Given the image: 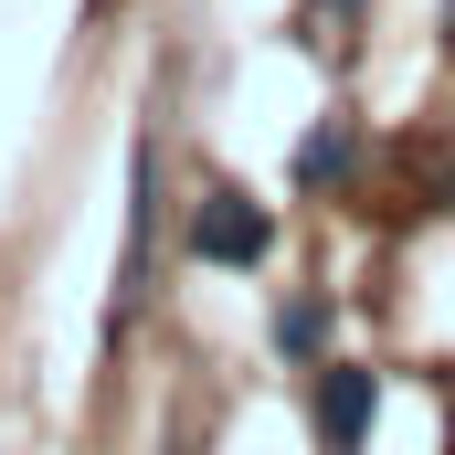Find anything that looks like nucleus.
I'll list each match as a JSON object with an SVG mask.
<instances>
[{
  "mask_svg": "<svg viewBox=\"0 0 455 455\" xmlns=\"http://www.w3.org/2000/svg\"><path fill=\"white\" fill-rule=\"evenodd\" d=\"M191 254L223 265V275H254V265L275 254V212H265L254 191H233V180H223V191L191 202Z\"/></svg>",
  "mask_w": 455,
  "mask_h": 455,
  "instance_id": "1",
  "label": "nucleus"
},
{
  "mask_svg": "<svg viewBox=\"0 0 455 455\" xmlns=\"http://www.w3.org/2000/svg\"><path fill=\"white\" fill-rule=\"evenodd\" d=\"M307 413H318V445L360 455V445H371V413H381V381H371L360 360H318V381H307Z\"/></svg>",
  "mask_w": 455,
  "mask_h": 455,
  "instance_id": "2",
  "label": "nucleus"
},
{
  "mask_svg": "<svg viewBox=\"0 0 455 455\" xmlns=\"http://www.w3.org/2000/svg\"><path fill=\"white\" fill-rule=\"evenodd\" d=\"M349 170H360V127H349V116H329V127L297 138V191H339Z\"/></svg>",
  "mask_w": 455,
  "mask_h": 455,
  "instance_id": "3",
  "label": "nucleus"
},
{
  "mask_svg": "<svg viewBox=\"0 0 455 455\" xmlns=\"http://www.w3.org/2000/svg\"><path fill=\"white\" fill-rule=\"evenodd\" d=\"M275 349L286 360H329V297H286L275 307Z\"/></svg>",
  "mask_w": 455,
  "mask_h": 455,
  "instance_id": "4",
  "label": "nucleus"
},
{
  "mask_svg": "<svg viewBox=\"0 0 455 455\" xmlns=\"http://www.w3.org/2000/svg\"><path fill=\"white\" fill-rule=\"evenodd\" d=\"M170 455H202V445H191V435H170Z\"/></svg>",
  "mask_w": 455,
  "mask_h": 455,
  "instance_id": "5",
  "label": "nucleus"
},
{
  "mask_svg": "<svg viewBox=\"0 0 455 455\" xmlns=\"http://www.w3.org/2000/svg\"><path fill=\"white\" fill-rule=\"evenodd\" d=\"M96 11H116V0H96Z\"/></svg>",
  "mask_w": 455,
  "mask_h": 455,
  "instance_id": "6",
  "label": "nucleus"
}]
</instances>
